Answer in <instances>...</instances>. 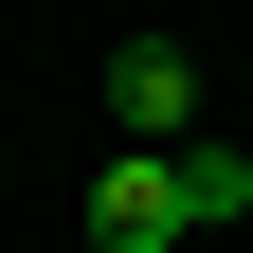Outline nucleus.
<instances>
[{"label":"nucleus","mask_w":253,"mask_h":253,"mask_svg":"<svg viewBox=\"0 0 253 253\" xmlns=\"http://www.w3.org/2000/svg\"><path fill=\"white\" fill-rule=\"evenodd\" d=\"M163 235H199V199H181V145H126V163L90 181V253H163Z\"/></svg>","instance_id":"1"},{"label":"nucleus","mask_w":253,"mask_h":253,"mask_svg":"<svg viewBox=\"0 0 253 253\" xmlns=\"http://www.w3.org/2000/svg\"><path fill=\"white\" fill-rule=\"evenodd\" d=\"M181 199H199V235H217V217H253V145H181Z\"/></svg>","instance_id":"3"},{"label":"nucleus","mask_w":253,"mask_h":253,"mask_svg":"<svg viewBox=\"0 0 253 253\" xmlns=\"http://www.w3.org/2000/svg\"><path fill=\"white\" fill-rule=\"evenodd\" d=\"M109 109L145 126V145H181V126H199V54H181V37H126L109 54Z\"/></svg>","instance_id":"2"}]
</instances>
